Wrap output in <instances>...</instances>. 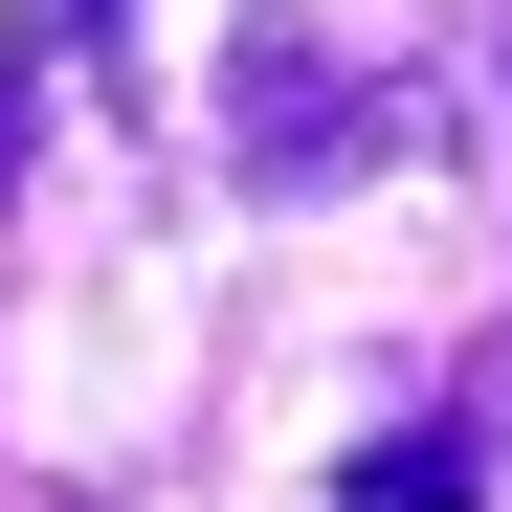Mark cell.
Wrapping results in <instances>:
<instances>
[{"mask_svg": "<svg viewBox=\"0 0 512 512\" xmlns=\"http://www.w3.org/2000/svg\"><path fill=\"white\" fill-rule=\"evenodd\" d=\"M490 45H512V23H490Z\"/></svg>", "mask_w": 512, "mask_h": 512, "instance_id": "3", "label": "cell"}, {"mask_svg": "<svg viewBox=\"0 0 512 512\" xmlns=\"http://www.w3.org/2000/svg\"><path fill=\"white\" fill-rule=\"evenodd\" d=\"M423 90H379V67H334L312 23H245L223 45V156H245V201H334L357 156H401Z\"/></svg>", "mask_w": 512, "mask_h": 512, "instance_id": "1", "label": "cell"}, {"mask_svg": "<svg viewBox=\"0 0 512 512\" xmlns=\"http://www.w3.org/2000/svg\"><path fill=\"white\" fill-rule=\"evenodd\" d=\"M468 490H490V423H379L334 468V512H468Z\"/></svg>", "mask_w": 512, "mask_h": 512, "instance_id": "2", "label": "cell"}]
</instances>
